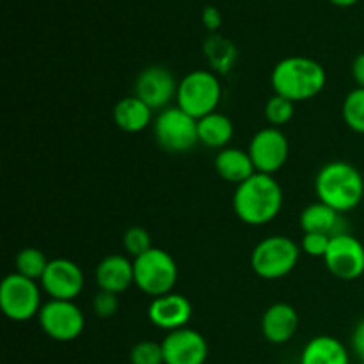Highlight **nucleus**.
<instances>
[{
    "label": "nucleus",
    "instance_id": "nucleus-1",
    "mask_svg": "<svg viewBox=\"0 0 364 364\" xmlns=\"http://www.w3.org/2000/svg\"><path fill=\"white\" fill-rule=\"evenodd\" d=\"M284 194L272 174L256 173L237 185L233 194V212L249 226H263L281 213Z\"/></svg>",
    "mask_w": 364,
    "mask_h": 364
},
{
    "label": "nucleus",
    "instance_id": "nucleus-2",
    "mask_svg": "<svg viewBox=\"0 0 364 364\" xmlns=\"http://www.w3.org/2000/svg\"><path fill=\"white\" fill-rule=\"evenodd\" d=\"M274 95L294 103L308 102L318 96L327 84V73L318 60L306 55H290L281 59L270 75Z\"/></svg>",
    "mask_w": 364,
    "mask_h": 364
},
{
    "label": "nucleus",
    "instance_id": "nucleus-3",
    "mask_svg": "<svg viewBox=\"0 0 364 364\" xmlns=\"http://www.w3.org/2000/svg\"><path fill=\"white\" fill-rule=\"evenodd\" d=\"M315 192L318 201L326 203L336 212L345 213L358 208L364 198V178L358 167L348 162H329L315 178Z\"/></svg>",
    "mask_w": 364,
    "mask_h": 364
},
{
    "label": "nucleus",
    "instance_id": "nucleus-4",
    "mask_svg": "<svg viewBox=\"0 0 364 364\" xmlns=\"http://www.w3.org/2000/svg\"><path fill=\"white\" fill-rule=\"evenodd\" d=\"M223 100V85L219 75L212 70H194L178 82L176 107L194 119L217 112Z\"/></svg>",
    "mask_w": 364,
    "mask_h": 364
},
{
    "label": "nucleus",
    "instance_id": "nucleus-5",
    "mask_svg": "<svg viewBox=\"0 0 364 364\" xmlns=\"http://www.w3.org/2000/svg\"><path fill=\"white\" fill-rule=\"evenodd\" d=\"M301 245L284 235H272L256 244L251 252V269L267 281L283 279L294 272L301 258Z\"/></svg>",
    "mask_w": 364,
    "mask_h": 364
},
{
    "label": "nucleus",
    "instance_id": "nucleus-6",
    "mask_svg": "<svg viewBox=\"0 0 364 364\" xmlns=\"http://www.w3.org/2000/svg\"><path fill=\"white\" fill-rule=\"evenodd\" d=\"M134 281L142 294L153 299L171 294L178 281L176 262L164 249H149L134 259Z\"/></svg>",
    "mask_w": 364,
    "mask_h": 364
},
{
    "label": "nucleus",
    "instance_id": "nucleus-7",
    "mask_svg": "<svg viewBox=\"0 0 364 364\" xmlns=\"http://www.w3.org/2000/svg\"><path fill=\"white\" fill-rule=\"evenodd\" d=\"M0 308L13 322H27L41 311V288L21 274H9L0 283Z\"/></svg>",
    "mask_w": 364,
    "mask_h": 364
},
{
    "label": "nucleus",
    "instance_id": "nucleus-8",
    "mask_svg": "<svg viewBox=\"0 0 364 364\" xmlns=\"http://www.w3.org/2000/svg\"><path fill=\"white\" fill-rule=\"evenodd\" d=\"M153 134L160 148L169 153H187L199 142L198 119L180 107L160 110L153 121Z\"/></svg>",
    "mask_w": 364,
    "mask_h": 364
},
{
    "label": "nucleus",
    "instance_id": "nucleus-9",
    "mask_svg": "<svg viewBox=\"0 0 364 364\" xmlns=\"http://www.w3.org/2000/svg\"><path fill=\"white\" fill-rule=\"evenodd\" d=\"M39 326L43 333L53 341L68 343L84 333L85 316L82 309L73 301H53L45 302L38 315Z\"/></svg>",
    "mask_w": 364,
    "mask_h": 364
},
{
    "label": "nucleus",
    "instance_id": "nucleus-10",
    "mask_svg": "<svg viewBox=\"0 0 364 364\" xmlns=\"http://www.w3.org/2000/svg\"><path fill=\"white\" fill-rule=\"evenodd\" d=\"M249 155L256 167V173L276 174L284 167L290 156L288 137L281 128L267 127L256 132L249 144Z\"/></svg>",
    "mask_w": 364,
    "mask_h": 364
},
{
    "label": "nucleus",
    "instance_id": "nucleus-11",
    "mask_svg": "<svg viewBox=\"0 0 364 364\" xmlns=\"http://www.w3.org/2000/svg\"><path fill=\"white\" fill-rule=\"evenodd\" d=\"M327 270L341 281H355L364 274V245L350 233L331 238L323 256Z\"/></svg>",
    "mask_w": 364,
    "mask_h": 364
},
{
    "label": "nucleus",
    "instance_id": "nucleus-12",
    "mask_svg": "<svg viewBox=\"0 0 364 364\" xmlns=\"http://www.w3.org/2000/svg\"><path fill=\"white\" fill-rule=\"evenodd\" d=\"M134 95L151 110H164L176 100L178 82L174 75L164 66H148L137 75Z\"/></svg>",
    "mask_w": 364,
    "mask_h": 364
},
{
    "label": "nucleus",
    "instance_id": "nucleus-13",
    "mask_svg": "<svg viewBox=\"0 0 364 364\" xmlns=\"http://www.w3.org/2000/svg\"><path fill=\"white\" fill-rule=\"evenodd\" d=\"M39 283L53 301H75L84 290V272L71 259H50Z\"/></svg>",
    "mask_w": 364,
    "mask_h": 364
},
{
    "label": "nucleus",
    "instance_id": "nucleus-14",
    "mask_svg": "<svg viewBox=\"0 0 364 364\" xmlns=\"http://www.w3.org/2000/svg\"><path fill=\"white\" fill-rule=\"evenodd\" d=\"M166 364H205L208 359V343L205 336L191 327L171 331L162 341Z\"/></svg>",
    "mask_w": 364,
    "mask_h": 364
},
{
    "label": "nucleus",
    "instance_id": "nucleus-15",
    "mask_svg": "<svg viewBox=\"0 0 364 364\" xmlns=\"http://www.w3.org/2000/svg\"><path fill=\"white\" fill-rule=\"evenodd\" d=\"M148 318L153 326L167 333L183 329L192 318V304L185 295L171 291L153 299L148 308Z\"/></svg>",
    "mask_w": 364,
    "mask_h": 364
},
{
    "label": "nucleus",
    "instance_id": "nucleus-16",
    "mask_svg": "<svg viewBox=\"0 0 364 364\" xmlns=\"http://www.w3.org/2000/svg\"><path fill=\"white\" fill-rule=\"evenodd\" d=\"M299 318L297 309L288 302H276L269 306L262 316V333L269 343L284 345L297 334Z\"/></svg>",
    "mask_w": 364,
    "mask_h": 364
},
{
    "label": "nucleus",
    "instance_id": "nucleus-17",
    "mask_svg": "<svg viewBox=\"0 0 364 364\" xmlns=\"http://www.w3.org/2000/svg\"><path fill=\"white\" fill-rule=\"evenodd\" d=\"M96 284L102 291L109 294H123L134 281V259L124 255H109L98 263L95 270Z\"/></svg>",
    "mask_w": 364,
    "mask_h": 364
},
{
    "label": "nucleus",
    "instance_id": "nucleus-18",
    "mask_svg": "<svg viewBox=\"0 0 364 364\" xmlns=\"http://www.w3.org/2000/svg\"><path fill=\"white\" fill-rule=\"evenodd\" d=\"M301 228L304 233H320L327 237H336V235L347 233L345 230L343 213L336 212L329 205L322 201L311 203L306 206L301 213Z\"/></svg>",
    "mask_w": 364,
    "mask_h": 364
},
{
    "label": "nucleus",
    "instance_id": "nucleus-19",
    "mask_svg": "<svg viewBox=\"0 0 364 364\" xmlns=\"http://www.w3.org/2000/svg\"><path fill=\"white\" fill-rule=\"evenodd\" d=\"M217 174L228 183H244L245 180L256 174V167L252 164L249 151L238 148H224L220 149L213 160Z\"/></svg>",
    "mask_w": 364,
    "mask_h": 364
},
{
    "label": "nucleus",
    "instance_id": "nucleus-20",
    "mask_svg": "<svg viewBox=\"0 0 364 364\" xmlns=\"http://www.w3.org/2000/svg\"><path fill=\"white\" fill-rule=\"evenodd\" d=\"M112 117L119 130L127 132V134H139L151 124L153 110L134 95L121 98L116 103Z\"/></svg>",
    "mask_w": 364,
    "mask_h": 364
},
{
    "label": "nucleus",
    "instance_id": "nucleus-21",
    "mask_svg": "<svg viewBox=\"0 0 364 364\" xmlns=\"http://www.w3.org/2000/svg\"><path fill=\"white\" fill-rule=\"evenodd\" d=\"M301 364H350V354L338 338L323 334L306 343Z\"/></svg>",
    "mask_w": 364,
    "mask_h": 364
},
{
    "label": "nucleus",
    "instance_id": "nucleus-22",
    "mask_svg": "<svg viewBox=\"0 0 364 364\" xmlns=\"http://www.w3.org/2000/svg\"><path fill=\"white\" fill-rule=\"evenodd\" d=\"M199 144L212 149H224L231 142L235 135L233 121L220 112H212L208 116L198 119Z\"/></svg>",
    "mask_w": 364,
    "mask_h": 364
},
{
    "label": "nucleus",
    "instance_id": "nucleus-23",
    "mask_svg": "<svg viewBox=\"0 0 364 364\" xmlns=\"http://www.w3.org/2000/svg\"><path fill=\"white\" fill-rule=\"evenodd\" d=\"M203 52L210 64V70L217 75H228L238 60V48L231 39L220 34H210L203 43Z\"/></svg>",
    "mask_w": 364,
    "mask_h": 364
},
{
    "label": "nucleus",
    "instance_id": "nucleus-24",
    "mask_svg": "<svg viewBox=\"0 0 364 364\" xmlns=\"http://www.w3.org/2000/svg\"><path fill=\"white\" fill-rule=\"evenodd\" d=\"M48 263L50 259L46 258L45 252H43L41 249H36V247L21 249V251L16 255V258H14L16 272L34 281H41Z\"/></svg>",
    "mask_w": 364,
    "mask_h": 364
},
{
    "label": "nucleus",
    "instance_id": "nucleus-25",
    "mask_svg": "<svg viewBox=\"0 0 364 364\" xmlns=\"http://www.w3.org/2000/svg\"><path fill=\"white\" fill-rule=\"evenodd\" d=\"M345 124L355 134L364 135V87H355L345 96L341 105Z\"/></svg>",
    "mask_w": 364,
    "mask_h": 364
},
{
    "label": "nucleus",
    "instance_id": "nucleus-26",
    "mask_svg": "<svg viewBox=\"0 0 364 364\" xmlns=\"http://www.w3.org/2000/svg\"><path fill=\"white\" fill-rule=\"evenodd\" d=\"M263 114H265V119L270 127L281 128L290 123L291 117H294L295 103L279 95H272L267 100Z\"/></svg>",
    "mask_w": 364,
    "mask_h": 364
},
{
    "label": "nucleus",
    "instance_id": "nucleus-27",
    "mask_svg": "<svg viewBox=\"0 0 364 364\" xmlns=\"http://www.w3.org/2000/svg\"><path fill=\"white\" fill-rule=\"evenodd\" d=\"M123 247H124V252L135 259L141 255H144V252H148L149 249H153L151 237H149V233L144 230V228L132 226L124 231Z\"/></svg>",
    "mask_w": 364,
    "mask_h": 364
},
{
    "label": "nucleus",
    "instance_id": "nucleus-28",
    "mask_svg": "<svg viewBox=\"0 0 364 364\" xmlns=\"http://www.w3.org/2000/svg\"><path fill=\"white\" fill-rule=\"evenodd\" d=\"M132 364H166L164 363L162 343L151 340H142L135 343L130 350Z\"/></svg>",
    "mask_w": 364,
    "mask_h": 364
},
{
    "label": "nucleus",
    "instance_id": "nucleus-29",
    "mask_svg": "<svg viewBox=\"0 0 364 364\" xmlns=\"http://www.w3.org/2000/svg\"><path fill=\"white\" fill-rule=\"evenodd\" d=\"M331 237L320 233H304L301 240V251L311 258H322L329 249Z\"/></svg>",
    "mask_w": 364,
    "mask_h": 364
},
{
    "label": "nucleus",
    "instance_id": "nucleus-30",
    "mask_svg": "<svg viewBox=\"0 0 364 364\" xmlns=\"http://www.w3.org/2000/svg\"><path fill=\"white\" fill-rule=\"evenodd\" d=\"M117 309H119V301H117L116 294L100 290L92 299V311L100 318H110V316L116 315Z\"/></svg>",
    "mask_w": 364,
    "mask_h": 364
},
{
    "label": "nucleus",
    "instance_id": "nucleus-31",
    "mask_svg": "<svg viewBox=\"0 0 364 364\" xmlns=\"http://www.w3.org/2000/svg\"><path fill=\"white\" fill-rule=\"evenodd\" d=\"M201 21L212 34H215L223 25V14L215 6H206L201 13Z\"/></svg>",
    "mask_w": 364,
    "mask_h": 364
},
{
    "label": "nucleus",
    "instance_id": "nucleus-32",
    "mask_svg": "<svg viewBox=\"0 0 364 364\" xmlns=\"http://www.w3.org/2000/svg\"><path fill=\"white\" fill-rule=\"evenodd\" d=\"M350 345L354 354L358 355L361 361H364V318L354 327V333H352V338H350Z\"/></svg>",
    "mask_w": 364,
    "mask_h": 364
},
{
    "label": "nucleus",
    "instance_id": "nucleus-33",
    "mask_svg": "<svg viewBox=\"0 0 364 364\" xmlns=\"http://www.w3.org/2000/svg\"><path fill=\"white\" fill-rule=\"evenodd\" d=\"M352 78L358 87H364V52L352 60Z\"/></svg>",
    "mask_w": 364,
    "mask_h": 364
},
{
    "label": "nucleus",
    "instance_id": "nucleus-34",
    "mask_svg": "<svg viewBox=\"0 0 364 364\" xmlns=\"http://www.w3.org/2000/svg\"><path fill=\"white\" fill-rule=\"evenodd\" d=\"M333 6H338V7H352L355 6V4L359 2V0H329Z\"/></svg>",
    "mask_w": 364,
    "mask_h": 364
},
{
    "label": "nucleus",
    "instance_id": "nucleus-35",
    "mask_svg": "<svg viewBox=\"0 0 364 364\" xmlns=\"http://www.w3.org/2000/svg\"><path fill=\"white\" fill-rule=\"evenodd\" d=\"M359 364H364V361H361V363H359Z\"/></svg>",
    "mask_w": 364,
    "mask_h": 364
}]
</instances>
